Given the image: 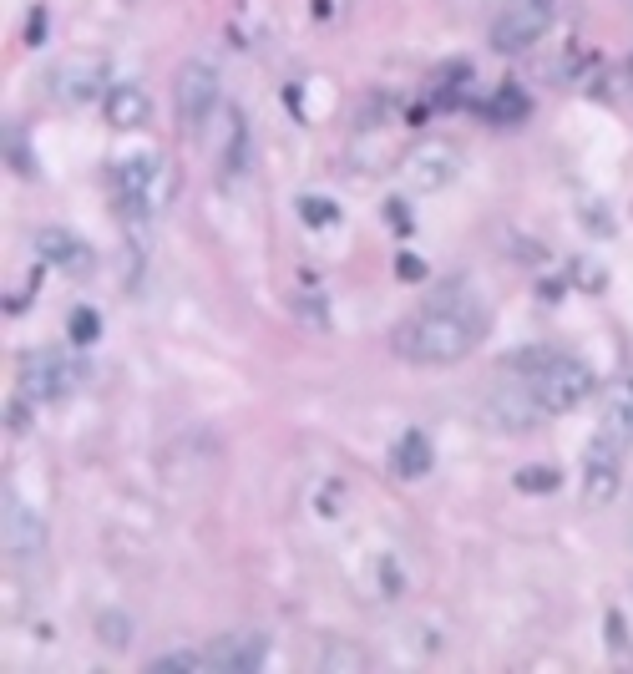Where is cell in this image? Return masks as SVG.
Here are the masks:
<instances>
[{
  "instance_id": "cell-18",
  "label": "cell",
  "mask_w": 633,
  "mask_h": 674,
  "mask_svg": "<svg viewBox=\"0 0 633 674\" xmlns=\"http://www.w3.org/2000/svg\"><path fill=\"white\" fill-rule=\"evenodd\" d=\"M97 629H102V639H107L112 649H122V644H127V629H132V624H127L122 614H102V619H97Z\"/></svg>"
},
{
  "instance_id": "cell-7",
  "label": "cell",
  "mask_w": 633,
  "mask_h": 674,
  "mask_svg": "<svg viewBox=\"0 0 633 674\" xmlns=\"http://www.w3.org/2000/svg\"><path fill=\"white\" fill-rule=\"evenodd\" d=\"M456 178H461V153H456L451 142H421V147H411V153L401 158L406 193L431 198V193H446Z\"/></svg>"
},
{
  "instance_id": "cell-12",
  "label": "cell",
  "mask_w": 633,
  "mask_h": 674,
  "mask_svg": "<svg viewBox=\"0 0 633 674\" xmlns=\"http://www.w3.org/2000/svg\"><path fill=\"white\" fill-rule=\"evenodd\" d=\"M36 254H41L51 269H61V274H87V269H92V249L76 239L71 229H41V234H36Z\"/></svg>"
},
{
  "instance_id": "cell-11",
  "label": "cell",
  "mask_w": 633,
  "mask_h": 674,
  "mask_svg": "<svg viewBox=\"0 0 633 674\" xmlns=\"http://www.w3.org/2000/svg\"><path fill=\"white\" fill-rule=\"evenodd\" d=\"M264 654H269L264 634H249V629H239V634H223V639L208 649V669L249 674V669H259V664H264Z\"/></svg>"
},
{
  "instance_id": "cell-4",
  "label": "cell",
  "mask_w": 633,
  "mask_h": 674,
  "mask_svg": "<svg viewBox=\"0 0 633 674\" xmlns=\"http://www.w3.org/2000/svg\"><path fill=\"white\" fill-rule=\"evenodd\" d=\"M552 11H558V0H502L492 16V46L507 56L537 46L542 31L552 26Z\"/></svg>"
},
{
  "instance_id": "cell-20",
  "label": "cell",
  "mask_w": 633,
  "mask_h": 674,
  "mask_svg": "<svg viewBox=\"0 0 633 674\" xmlns=\"http://www.w3.org/2000/svg\"><path fill=\"white\" fill-rule=\"evenodd\" d=\"M299 213H304L309 223H335V218H340V208H335V203H320V198H304Z\"/></svg>"
},
{
  "instance_id": "cell-10",
  "label": "cell",
  "mask_w": 633,
  "mask_h": 674,
  "mask_svg": "<svg viewBox=\"0 0 633 674\" xmlns=\"http://www.w3.org/2000/svg\"><path fill=\"white\" fill-rule=\"evenodd\" d=\"M6 553L21 558V563H31V558L46 553V522L21 497H6Z\"/></svg>"
},
{
  "instance_id": "cell-1",
  "label": "cell",
  "mask_w": 633,
  "mask_h": 674,
  "mask_svg": "<svg viewBox=\"0 0 633 674\" xmlns=\"http://www.w3.org/2000/svg\"><path fill=\"white\" fill-rule=\"evenodd\" d=\"M487 335V310L466 284H446L431 305L390 330V350L411 365H456Z\"/></svg>"
},
{
  "instance_id": "cell-19",
  "label": "cell",
  "mask_w": 633,
  "mask_h": 674,
  "mask_svg": "<svg viewBox=\"0 0 633 674\" xmlns=\"http://www.w3.org/2000/svg\"><path fill=\"white\" fill-rule=\"evenodd\" d=\"M152 669H208V654H157Z\"/></svg>"
},
{
  "instance_id": "cell-3",
  "label": "cell",
  "mask_w": 633,
  "mask_h": 674,
  "mask_svg": "<svg viewBox=\"0 0 633 674\" xmlns=\"http://www.w3.org/2000/svg\"><path fill=\"white\" fill-rule=\"evenodd\" d=\"M112 183H117V198H122V208L132 218H152L157 208L173 198V168L157 158V153L122 158L117 173H112Z\"/></svg>"
},
{
  "instance_id": "cell-13",
  "label": "cell",
  "mask_w": 633,
  "mask_h": 674,
  "mask_svg": "<svg viewBox=\"0 0 633 674\" xmlns=\"http://www.w3.org/2000/svg\"><path fill=\"white\" fill-rule=\"evenodd\" d=\"M102 117L117 127V132H132V127H147L152 122V97L142 87H112L102 97Z\"/></svg>"
},
{
  "instance_id": "cell-5",
  "label": "cell",
  "mask_w": 633,
  "mask_h": 674,
  "mask_svg": "<svg viewBox=\"0 0 633 674\" xmlns=\"http://www.w3.org/2000/svg\"><path fill=\"white\" fill-rule=\"evenodd\" d=\"M173 102H178V117L188 127H203L208 117H218V107H223V77H218V66L203 61V56L183 61L178 82H173Z\"/></svg>"
},
{
  "instance_id": "cell-15",
  "label": "cell",
  "mask_w": 633,
  "mask_h": 674,
  "mask_svg": "<svg viewBox=\"0 0 633 674\" xmlns=\"http://www.w3.org/2000/svg\"><path fill=\"white\" fill-rule=\"evenodd\" d=\"M390 472L406 477V482L426 477V472H431V441H426L421 431H406L401 441H395V452H390Z\"/></svg>"
},
{
  "instance_id": "cell-2",
  "label": "cell",
  "mask_w": 633,
  "mask_h": 674,
  "mask_svg": "<svg viewBox=\"0 0 633 674\" xmlns=\"http://www.w3.org/2000/svg\"><path fill=\"white\" fill-rule=\"evenodd\" d=\"M512 370L522 376V386H527V396L537 401L542 416H563L598 391L593 365L578 360V355H563V350H532V355L512 360Z\"/></svg>"
},
{
  "instance_id": "cell-6",
  "label": "cell",
  "mask_w": 633,
  "mask_h": 674,
  "mask_svg": "<svg viewBox=\"0 0 633 674\" xmlns=\"http://www.w3.org/2000/svg\"><path fill=\"white\" fill-rule=\"evenodd\" d=\"M82 381V360H71L66 350H31L21 360V391L26 401H66Z\"/></svg>"
},
{
  "instance_id": "cell-14",
  "label": "cell",
  "mask_w": 633,
  "mask_h": 674,
  "mask_svg": "<svg viewBox=\"0 0 633 674\" xmlns=\"http://www.w3.org/2000/svg\"><path fill=\"white\" fill-rule=\"evenodd\" d=\"M598 431H603V436H613L618 446H633V381H618V386L603 396Z\"/></svg>"
},
{
  "instance_id": "cell-22",
  "label": "cell",
  "mask_w": 633,
  "mask_h": 674,
  "mask_svg": "<svg viewBox=\"0 0 633 674\" xmlns=\"http://www.w3.org/2000/svg\"><path fill=\"white\" fill-rule=\"evenodd\" d=\"M6 426L21 436V431H26V406H6Z\"/></svg>"
},
{
  "instance_id": "cell-16",
  "label": "cell",
  "mask_w": 633,
  "mask_h": 674,
  "mask_svg": "<svg viewBox=\"0 0 633 674\" xmlns=\"http://www.w3.org/2000/svg\"><path fill=\"white\" fill-rule=\"evenodd\" d=\"M97 335H102V320H97L92 310H76V315H71V340H76V345H92Z\"/></svg>"
},
{
  "instance_id": "cell-17",
  "label": "cell",
  "mask_w": 633,
  "mask_h": 674,
  "mask_svg": "<svg viewBox=\"0 0 633 674\" xmlns=\"http://www.w3.org/2000/svg\"><path fill=\"white\" fill-rule=\"evenodd\" d=\"M517 487L522 492H552V487H558V472H552V467H527L517 477Z\"/></svg>"
},
{
  "instance_id": "cell-21",
  "label": "cell",
  "mask_w": 633,
  "mask_h": 674,
  "mask_svg": "<svg viewBox=\"0 0 633 674\" xmlns=\"http://www.w3.org/2000/svg\"><path fill=\"white\" fill-rule=\"evenodd\" d=\"M320 664H350V669H365V654H355V649H325Z\"/></svg>"
},
{
  "instance_id": "cell-8",
  "label": "cell",
  "mask_w": 633,
  "mask_h": 674,
  "mask_svg": "<svg viewBox=\"0 0 633 674\" xmlns=\"http://www.w3.org/2000/svg\"><path fill=\"white\" fill-rule=\"evenodd\" d=\"M107 92H112L107 87V66L92 61V56H71V61H61L51 71V97H61L71 107H87L92 97H107Z\"/></svg>"
},
{
  "instance_id": "cell-9",
  "label": "cell",
  "mask_w": 633,
  "mask_h": 674,
  "mask_svg": "<svg viewBox=\"0 0 633 674\" xmlns=\"http://www.w3.org/2000/svg\"><path fill=\"white\" fill-rule=\"evenodd\" d=\"M618 472H623V446L613 441V436H593L588 441V457H583V492H588V502H613L618 497Z\"/></svg>"
}]
</instances>
